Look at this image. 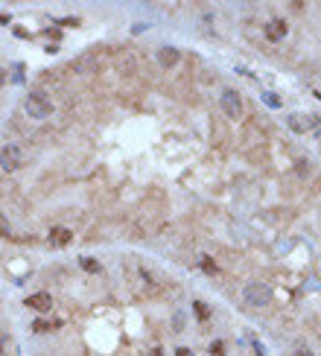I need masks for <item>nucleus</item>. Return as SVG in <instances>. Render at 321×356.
<instances>
[{"instance_id": "nucleus-3", "label": "nucleus", "mask_w": 321, "mask_h": 356, "mask_svg": "<svg viewBox=\"0 0 321 356\" xmlns=\"http://www.w3.org/2000/svg\"><path fill=\"white\" fill-rule=\"evenodd\" d=\"M21 163H24V152H21V146H15V143L0 146V169H3V172H15Z\"/></svg>"}, {"instance_id": "nucleus-10", "label": "nucleus", "mask_w": 321, "mask_h": 356, "mask_svg": "<svg viewBox=\"0 0 321 356\" xmlns=\"http://www.w3.org/2000/svg\"><path fill=\"white\" fill-rule=\"evenodd\" d=\"M140 280H143V286H146V292L149 295H158L160 292V280L149 272V269H140Z\"/></svg>"}, {"instance_id": "nucleus-14", "label": "nucleus", "mask_w": 321, "mask_h": 356, "mask_svg": "<svg viewBox=\"0 0 321 356\" xmlns=\"http://www.w3.org/2000/svg\"><path fill=\"white\" fill-rule=\"evenodd\" d=\"M210 356H225V342H213L210 345Z\"/></svg>"}, {"instance_id": "nucleus-15", "label": "nucleus", "mask_w": 321, "mask_h": 356, "mask_svg": "<svg viewBox=\"0 0 321 356\" xmlns=\"http://www.w3.org/2000/svg\"><path fill=\"white\" fill-rule=\"evenodd\" d=\"M32 327H35L38 333H44V330H53V324H47V321H35Z\"/></svg>"}, {"instance_id": "nucleus-4", "label": "nucleus", "mask_w": 321, "mask_h": 356, "mask_svg": "<svg viewBox=\"0 0 321 356\" xmlns=\"http://www.w3.org/2000/svg\"><path fill=\"white\" fill-rule=\"evenodd\" d=\"M219 102H222V111L228 114V117H240L242 114V102H240V94L237 91H231V88H225L222 91V97H219Z\"/></svg>"}, {"instance_id": "nucleus-2", "label": "nucleus", "mask_w": 321, "mask_h": 356, "mask_svg": "<svg viewBox=\"0 0 321 356\" xmlns=\"http://www.w3.org/2000/svg\"><path fill=\"white\" fill-rule=\"evenodd\" d=\"M24 108H27V114H30L32 120H44V117H50V111H53L50 99L44 97L41 91H35V94H27V99H24Z\"/></svg>"}, {"instance_id": "nucleus-18", "label": "nucleus", "mask_w": 321, "mask_h": 356, "mask_svg": "<svg viewBox=\"0 0 321 356\" xmlns=\"http://www.w3.org/2000/svg\"><path fill=\"white\" fill-rule=\"evenodd\" d=\"M266 102H269L272 108H278V105H281V99H278V97H272V94H266Z\"/></svg>"}, {"instance_id": "nucleus-17", "label": "nucleus", "mask_w": 321, "mask_h": 356, "mask_svg": "<svg viewBox=\"0 0 321 356\" xmlns=\"http://www.w3.org/2000/svg\"><path fill=\"white\" fill-rule=\"evenodd\" d=\"M0 234H3V237L9 234V222H6V216H3V213H0Z\"/></svg>"}, {"instance_id": "nucleus-8", "label": "nucleus", "mask_w": 321, "mask_h": 356, "mask_svg": "<svg viewBox=\"0 0 321 356\" xmlns=\"http://www.w3.org/2000/svg\"><path fill=\"white\" fill-rule=\"evenodd\" d=\"M67 242H73V231H70V228H53V231H50V245L64 248Z\"/></svg>"}, {"instance_id": "nucleus-11", "label": "nucleus", "mask_w": 321, "mask_h": 356, "mask_svg": "<svg viewBox=\"0 0 321 356\" xmlns=\"http://www.w3.org/2000/svg\"><path fill=\"white\" fill-rule=\"evenodd\" d=\"M193 313H196V318H199V321H207V316H210V313H207V307H204L201 301H193Z\"/></svg>"}, {"instance_id": "nucleus-1", "label": "nucleus", "mask_w": 321, "mask_h": 356, "mask_svg": "<svg viewBox=\"0 0 321 356\" xmlns=\"http://www.w3.org/2000/svg\"><path fill=\"white\" fill-rule=\"evenodd\" d=\"M242 298H245V304H251V307H266V304L272 301V286L263 283V280H251V283H245Z\"/></svg>"}, {"instance_id": "nucleus-19", "label": "nucleus", "mask_w": 321, "mask_h": 356, "mask_svg": "<svg viewBox=\"0 0 321 356\" xmlns=\"http://www.w3.org/2000/svg\"><path fill=\"white\" fill-rule=\"evenodd\" d=\"M152 356H160V354H158V351H155V354H152Z\"/></svg>"}, {"instance_id": "nucleus-12", "label": "nucleus", "mask_w": 321, "mask_h": 356, "mask_svg": "<svg viewBox=\"0 0 321 356\" xmlns=\"http://www.w3.org/2000/svg\"><path fill=\"white\" fill-rule=\"evenodd\" d=\"M79 263H82V269H85V272H91V275H96V272H99V263H96V260H91V257H82Z\"/></svg>"}, {"instance_id": "nucleus-9", "label": "nucleus", "mask_w": 321, "mask_h": 356, "mask_svg": "<svg viewBox=\"0 0 321 356\" xmlns=\"http://www.w3.org/2000/svg\"><path fill=\"white\" fill-rule=\"evenodd\" d=\"M283 35H286V24L283 21H269L266 24V38L269 41H283Z\"/></svg>"}, {"instance_id": "nucleus-6", "label": "nucleus", "mask_w": 321, "mask_h": 356, "mask_svg": "<svg viewBox=\"0 0 321 356\" xmlns=\"http://www.w3.org/2000/svg\"><path fill=\"white\" fill-rule=\"evenodd\" d=\"M24 304H27L30 310H35V313H50V307H53V298H50V292H35V295H30Z\"/></svg>"}, {"instance_id": "nucleus-5", "label": "nucleus", "mask_w": 321, "mask_h": 356, "mask_svg": "<svg viewBox=\"0 0 321 356\" xmlns=\"http://www.w3.org/2000/svg\"><path fill=\"white\" fill-rule=\"evenodd\" d=\"M316 126H319V117H313V114H292V117H289V129L298 131V134L313 131Z\"/></svg>"}, {"instance_id": "nucleus-7", "label": "nucleus", "mask_w": 321, "mask_h": 356, "mask_svg": "<svg viewBox=\"0 0 321 356\" xmlns=\"http://www.w3.org/2000/svg\"><path fill=\"white\" fill-rule=\"evenodd\" d=\"M178 59H181V53H178L175 47H160V50H158V65L166 67V70L178 65Z\"/></svg>"}, {"instance_id": "nucleus-16", "label": "nucleus", "mask_w": 321, "mask_h": 356, "mask_svg": "<svg viewBox=\"0 0 321 356\" xmlns=\"http://www.w3.org/2000/svg\"><path fill=\"white\" fill-rule=\"evenodd\" d=\"M292 356H316L310 348H298V351H292Z\"/></svg>"}, {"instance_id": "nucleus-13", "label": "nucleus", "mask_w": 321, "mask_h": 356, "mask_svg": "<svg viewBox=\"0 0 321 356\" xmlns=\"http://www.w3.org/2000/svg\"><path fill=\"white\" fill-rule=\"evenodd\" d=\"M201 269H204L207 275H216V263H213L210 257H201Z\"/></svg>"}]
</instances>
